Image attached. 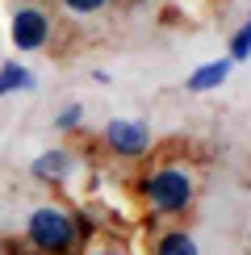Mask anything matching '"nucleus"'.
Here are the masks:
<instances>
[{
    "label": "nucleus",
    "mask_w": 251,
    "mask_h": 255,
    "mask_svg": "<svg viewBox=\"0 0 251 255\" xmlns=\"http://www.w3.org/2000/svg\"><path fill=\"white\" fill-rule=\"evenodd\" d=\"M138 193L146 218H159V222H184L188 214L197 209V197H201V180H197L193 163L184 159H159V163L142 167Z\"/></svg>",
    "instance_id": "obj_1"
},
{
    "label": "nucleus",
    "mask_w": 251,
    "mask_h": 255,
    "mask_svg": "<svg viewBox=\"0 0 251 255\" xmlns=\"http://www.w3.org/2000/svg\"><path fill=\"white\" fill-rule=\"evenodd\" d=\"M21 247L29 255H76L80 239H76V222H71V209L59 205V201H46V205H34L21 226Z\"/></svg>",
    "instance_id": "obj_2"
},
{
    "label": "nucleus",
    "mask_w": 251,
    "mask_h": 255,
    "mask_svg": "<svg viewBox=\"0 0 251 255\" xmlns=\"http://www.w3.org/2000/svg\"><path fill=\"white\" fill-rule=\"evenodd\" d=\"M55 13H50L46 4H38V0H21L13 4V13H8V46L17 50V55H42V50L55 42Z\"/></svg>",
    "instance_id": "obj_3"
},
{
    "label": "nucleus",
    "mask_w": 251,
    "mask_h": 255,
    "mask_svg": "<svg viewBox=\"0 0 251 255\" xmlns=\"http://www.w3.org/2000/svg\"><path fill=\"white\" fill-rule=\"evenodd\" d=\"M101 142L113 159H146L155 146V134L151 126L138 122V118H113L109 126L101 130Z\"/></svg>",
    "instance_id": "obj_4"
},
{
    "label": "nucleus",
    "mask_w": 251,
    "mask_h": 255,
    "mask_svg": "<svg viewBox=\"0 0 251 255\" xmlns=\"http://www.w3.org/2000/svg\"><path fill=\"white\" fill-rule=\"evenodd\" d=\"M80 172V155L71 146H46V151L34 155L29 163V176L38 180L42 188H67V180Z\"/></svg>",
    "instance_id": "obj_5"
},
{
    "label": "nucleus",
    "mask_w": 251,
    "mask_h": 255,
    "mask_svg": "<svg viewBox=\"0 0 251 255\" xmlns=\"http://www.w3.org/2000/svg\"><path fill=\"white\" fill-rule=\"evenodd\" d=\"M230 71H235V63H230L226 55L222 59H209V63H197V67L184 76V88L193 92V97H201V92H218L230 80Z\"/></svg>",
    "instance_id": "obj_6"
},
{
    "label": "nucleus",
    "mask_w": 251,
    "mask_h": 255,
    "mask_svg": "<svg viewBox=\"0 0 251 255\" xmlns=\"http://www.w3.org/2000/svg\"><path fill=\"white\" fill-rule=\"evenodd\" d=\"M151 255H201V243H197L193 230H184V226H167V230H155Z\"/></svg>",
    "instance_id": "obj_7"
},
{
    "label": "nucleus",
    "mask_w": 251,
    "mask_h": 255,
    "mask_svg": "<svg viewBox=\"0 0 251 255\" xmlns=\"http://www.w3.org/2000/svg\"><path fill=\"white\" fill-rule=\"evenodd\" d=\"M38 88V76L29 63H17V59H4L0 63V101L4 97H21V92H34Z\"/></svg>",
    "instance_id": "obj_8"
},
{
    "label": "nucleus",
    "mask_w": 251,
    "mask_h": 255,
    "mask_svg": "<svg viewBox=\"0 0 251 255\" xmlns=\"http://www.w3.org/2000/svg\"><path fill=\"white\" fill-rule=\"evenodd\" d=\"M226 59H230V63H247V59H251V17L235 29V34H230V42H226Z\"/></svg>",
    "instance_id": "obj_9"
},
{
    "label": "nucleus",
    "mask_w": 251,
    "mask_h": 255,
    "mask_svg": "<svg viewBox=\"0 0 251 255\" xmlns=\"http://www.w3.org/2000/svg\"><path fill=\"white\" fill-rule=\"evenodd\" d=\"M113 0H59V8L67 17H76V21H88V17H101L105 8H109Z\"/></svg>",
    "instance_id": "obj_10"
},
{
    "label": "nucleus",
    "mask_w": 251,
    "mask_h": 255,
    "mask_svg": "<svg viewBox=\"0 0 251 255\" xmlns=\"http://www.w3.org/2000/svg\"><path fill=\"white\" fill-rule=\"evenodd\" d=\"M71 222H76V239H80V247H88V243L101 239V222H97V214H88V209H71Z\"/></svg>",
    "instance_id": "obj_11"
},
{
    "label": "nucleus",
    "mask_w": 251,
    "mask_h": 255,
    "mask_svg": "<svg viewBox=\"0 0 251 255\" xmlns=\"http://www.w3.org/2000/svg\"><path fill=\"white\" fill-rule=\"evenodd\" d=\"M55 130H59V134H80V130H84V105H80V101L63 105V109L55 113Z\"/></svg>",
    "instance_id": "obj_12"
},
{
    "label": "nucleus",
    "mask_w": 251,
    "mask_h": 255,
    "mask_svg": "<svg viewBox=\"0 0 251 255\" xmlns=\"http://www.w3.org/2000/svg\"><path fill=\"white\" fill-rule=\"evenodd\" d=\"M76 255H126L122 247H109V243H88V247H80Z\"/></svg>",
    "instance_id": "obj_13"
},
{
    "label": "nucleus",
    "mask_w": 251,
    "mask_h": 255,
    "mask_svg": "<svg viewBox=\"0 0 251 255\" xmlns=\"http://www.w3.org/2000/svg\"><path fill=\"white\" fill-rule=\"evenodd\" d=\"M118 4H130V8H138V4H151V0H118Z\"/></svg>",
    "instance_id": "obj_14"
},
{
    "label": "nucleus",
    "mask_w": 251,
    "mask_h": 255,
    "mask_svg": "<svg viewBox=\"0 0 251 255\" xmlns=\"http://www.w3.org/2000/svg\"><path fill=\"white\" fill-rule=\"evenodd\" d=\"M0 251H4V255H29L25 247H21V251H13V247H0Z\"/></svg>",
    "instance_id": "obj_15"
},
{
    "label": "nucleus",
    "mask_w": 251,
    "mask_h": 255,
    "mask_svg": "<svg viewBox=\"0 0 251 255\" xmlns=\"http://www.w3.org/2000/svg\"><path fill=\"white\" fill-rule=\"evenodd\" d=\"M0 255H4V251H0Z\"/></svg>",
    "instance_id": "obj_16"
}]
</instances>
